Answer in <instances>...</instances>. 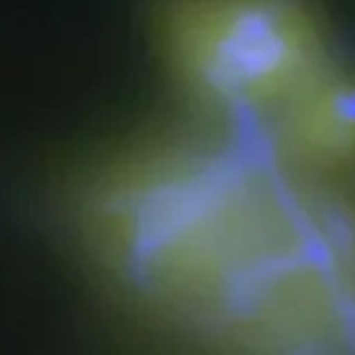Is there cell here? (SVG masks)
<instances>
[{"label": "cell", "mask_w": 355, "mask_h": 355, "mask_svg": "<svg viewBox=\"0 0 355 355\" xmlns=\"http://www.w3.org/2000/svg\"><path fill=\"white\" fill-rule=\"evenodd\" d=\"M161 39L197 107L263 138L333 77L299 0H170Z\"/></svg>", "instance_id": "obj_1"}]
</instances>
